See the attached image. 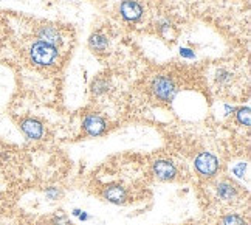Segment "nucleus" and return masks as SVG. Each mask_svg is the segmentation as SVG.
Instances as JSON below:
<instances>
[{"instance_id":"nucleus-4","label":"nucleus","mask_w":251,"mask_h":225,"mask_svg":"<svg viewBox=\"0 0 251 225\" xmlns=\"http://www.w3.org/2000/svg\"><path fill=\"white\" fill-rule=\"evenodd\" d=\"M21 129L24 131V134L28 137V139H33V140H39L42 139L44 135V126L36 121L33 118H26L21 123Z\"/></svg>"},{"instance_id":"nucleus-2","label":"nucleus","mask_w":251,"mask_h":225,"mask_svg":"<svg viewBox=\"0 0 251 225\" xmlns=\"http://www.w3.org/2000/svg\"><path fill=\"white\" fill-rule=\"evenodd\" d=\"M176 90L177 89L174 85L172 80H169L166 76H160L152 83V92L161 101H171L174 95H176Z\"/></svg>"},{"instance_id":"nucleus-6","label":"nucleus","mask_w":251,"mask_h":225,"mask_svg":"<svg viewBox=\"0 0 251 225\" xmlns=\"http://www.w3.org/2000/svg\"><path fill=\"white\" fill-rule=\"evenodd\" d=\"M84 129L89 135L96 137V135H101L104 132L105 123L98 115H89V116H85V120H84Z\"/></svg>"},{"instance_id":"nucleus-15","label":"nucleus","mask_w":251,"mask_h":225,"mask_svg":"<svg viewBox=\"0 0 251 225\" xmlns=\"http://www.w3.org/2000/svg\"><path fill=\"white\" fill-rule=\"evenodd\" d=\"M180 55H181L183 57H188V59H192V57L196 56L194 52L189 50V48H181V50H180Z\"/></svg>"},{"instance_id":"nucleus-3","label":"nucleus","mask_w":251,"mask_h":225,"mask_svg":"<svg viewBox=\"0 0 251 225\" xmlns=\"http://www.w3.org/2000/svg\"><path fill=\"white\" fill-rule=\"evenodd\" d=\"M196 168L200 174L211 177V175H214L219 169V160L209 152H201L196 159Z\"/></svg>"},{"instance_id":"nucleus-13","label":"nucleus","mask_w":251,"mask_h":225,"mask_svg":"<svg viewBox=\"0 0 251 225\" xmlns=\"http://www.w3.org/2000/svg\"><path fill=\"white\" fill-rule=\"evenodd\" d=\"M250 118H251V113H250V109L248 107H244V109H240L237 112V120L240 124L244 126H250Z\"/></svg>"},{"instance_id":"nucleus-16","label":"nucleus","mask_w":251,"mask_h":225,"mask_svg":"<svg viewBox=\"0 0 251 225\" xmlns=\"http://www.w3.org/2000/svg\"><path fill=\"white\" fill-rule=\"evenodd\" d=\"M79 219H81V221H87V219H89V216H87V214H85L84 211H81V213H79Z\"/></svg>"},{"instance_id":"nucleus-14","label":"nucleus","mask_w":251,"mask_h":225,"mask_svg":"<svg viewBox=\"0 0 251 225\" xmlns=\"http://www.w3.org/2000/svg\"><path fill=\"white\" fill-rule=\"evenodd\" d=\"M245 168H247V165H245V163H239V165L236 166V168H234V174L237 175V177H244Z\"/></svg>"},{"instance_id":"nucleus-10","label":"nucleus","mask_w":251,"mask_h":225,"mask_svg":"<svg viewBox=\"0 0 251 225\" xmlns=\"http://www.w3.org/2000/svg\"><path fill=\"white\" fill-rule=\"evenodd\" d=\"M217 194H219L220 199L231 200L233 197H236L237 190L231 182H222V183L217 185Z\"/></svg>"},{"instance_id":"nucleus-5","label":"nucleus","mask_w":251,"mask_h":225,"mask_svg":"<svg viewBox=\"0 0 251 225\" xmlns=\"http://www.w3.org/2000/svg\"><path fill=\"white\" fill-rule=\"evenodd\" d=\"M143 14V8L140 3L133 2V0H124L121 3V16L126 21H138Z\"/></svg>"},{"instance_id":"nucleus-12","label":"nucleus","mask_w":251,"mask_h":225,"mask_svg":"<svg viewBox=\"0 0 251 225\" xmlns=\"http://www.w3.org/2000/svg\"><path fill=\"white\" fill-rule=\"evenodd\" d=\"M222 225H245V221L237 214H229L222 219Z\"/></svg>"},{"instance_id":"nucleus-8","label":"nucleus","mask_w":251,"mask_h":225,"mask_svg":"<svg viewBox=\"0 0 251 225\" xmlns=\"http://www.w3.org/2000/svg\"><path fill=\"white\" fill-rule=\"evenodd\" d=\"M37 36H39V41L47 42V44H50V45H56V44L62 42L59 31H57L54 27H50V25L41 27V30L37 31Z\"/></svg>"},{"instance_id":"nucleus-7","label":"nucleus","mask_w":251,"mask_h":225,"mask_svg":"<svg viewBox=\"0 0 251 225\" xmlns=\"http://www.w3.org/2000/svg\"><path fill=\"white\" fill-rule=\"evenodd\" d=\"M153 171H155V174L161 180H171L176 177V174H177V169H176V166H174V163H171L168 160L155 162V165H153Z\"/></svg>"},{"instance_id":"nucleus-9","label":"nucleus","mask_w":251,"mask_h":225,"mask_svg":"<svg viewBox=\"0 0 251 225\" xmlns=\"http://www.w3.org/2000/svg\"><path fill=\"white\" fill-rule=\"evenodd\" d=\"M104 196H105V199H107L109 202H112V203H123L126 200V197H127V194H126L124 188H121V187L107 188L104 193Z\"/></svg>"},{"instance_id":"nucleus-17","label":"nucleus","mask_w":251,"mask_h":225,"mask_svg":"<svg viewBox=\"0 0 251 225\" xmlns=\"http://www.w3.org/2000/svg\"><path fill=\"white\" fill-rule=\"evenodd\" d=\"M79 213H81V210H75V211H73L75 216H79Z\"/></svg>"},{"instance_id":"nucleus-11","label":"nucleus","mask_w":251,"mask_h":225,"mask_svg":"<svg viewBox=\"0 0 251 225\" xmlns=\"http://www.w3.org/2000/svg\"><path fill=\"white\" fill-rule=\"evenodd\" d=\"M90 47L96 52H102V50H105V47H107V39H105L102 34L96 33L90 37Z\"/></svg>"},{"instance_id":"nucleus-1","label":"nucleus","mask_w":251,"mask_h":225,"mask_svg":"<svg viewBox=\"0 0 251 225\" xmlns=\"http://www.w3.org/2000/svg\"><path fill=\"white\" fill-rule=\"evenodd\" d=\"M31 61L37 65H51L57 57V48L47 42H36L30 50Z\"/></svg>"}]
</instances>
